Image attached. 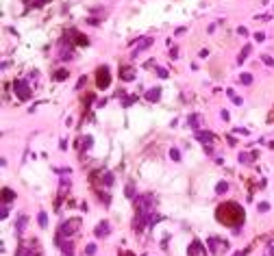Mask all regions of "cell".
<instances>
[{"label": "cell", "mask_w": 274, "mask_h": 256, "mask_svg": "<svg viewBox=\"0 0 274 256\" xmlns=\"http://www.w3.org/2000/svg\"><path fill=\"white\" fill-rule=\"evenodd\" d=\"M244 208L237 202H224L215 210V219L224 226H242L244 224Z\"/></svg>", "instance_id": "1"}, {"label": "cell", "mask_w": 274, "mask_h": 256, "mask_svg": "<svg viewBox=\"0 0 274 256\" xmlns=\"http://www.w3.org/2000/svg\"><path fill=\"white\" fill-rule=\"evenodd\" d=\"M96 85H98V89H107L111 85V72H109L107 65L98 68V72H96Z\"/></svg>", "instance_id": "2"}, {"label": "cell", "mask_w": 274, "mask_h": 256, "mask_svg": "<svg viewBox=\"0 0 274 256\" xmlns=\"http://www.w3.org/2000/svg\"><path fill=\"white\" fill-rule=\"evenodd\" d=\"M78 224H81L78 219H70V221H65V224L59 228L57 237H70L72 232H76V230H78Z\"/></svg>", "instance_id": "3"}, {"label": "cell", "mask_w": 274, "mask_h": 256, "mask_svg": "<svg viewBox=\"0 0 274 256\" xmlns=\"http://www.w3.org/2000/svg\"><path fill=\"white\" fill-rule=\"evenodd\" d=\"M15 93H18L20 100H29L31 98V87L26 82H15Z\"/></svg>", "instance_id": "4"}, {"label": "cell", "mask_w": 274, "mask_h": 256, "mask_svg": "<svg viewBox=\"0 0 274 256\" xmlns=\"http://www.w3.org/2000/svg\"><path fill=\"white\" fill-rule=\"evenodd\" d=\"M109 232H111V224L109 221H100V224L96 226V230H94V235L96 237H107Z\"/></svg>", "instance_id": "5"}, {"label": "cell", "mask_w": 274, "mask_h": 256, "mask_svg": "<svg viewBox=\"0 0 274 256\" xmlns=\"http://www.w3.org/2000/svg\"><path fill=\"white\" fill-rule=\"evenodd\" d=\"M159 96H161V87H152V89L146 91V100H148V102H157Z\"/></svg>", "instance_id": "6"}, {"label": "cell", "mask_w": 274, "mask_h": 256, "mask_svg": "<svg viewBox=\"0 0 274 256\" xmlns=\"http://www.w3.org/2000/svg\"><path fill=\"white\" fill-rule=\"evenodd\" d=\"M222 239H215V237H211L209 239V247H211V252H220V250H224L226 245L224 243H220Z\"/></svg>", "instance_id": "7"}, {"label": "cell", "mask_w": 274, "mask_h": 256, "mask_svg": "<svg viewBox=\"0 0 274 256\" xmlns=\"http://www.w3.org/2000/svg\"><path fill=\"white\" fill-rule=\"evenodd\" d=\"M196 139H198L200 143H211V141H213V135L207 132V130H200V132H196Z\"/></svg>", "instance_id": "8"}, {"label": "cell", "mask_w": 274, "mask_h": 256, "mask_svg": "<svg viewBox=\"0 0 274 256\" xmlns=\"http://www.w3.org/2000/svg\"><path fill=\"white\" fill-rule=\"evenodd\" d=\"M250 50H253L250 46H244V48H242V52H239V57H237V63H239V65H242L244 61H246V57L250 54Z\"/></svg>", "instance_id": "9"}, {"label": "cell", "mask_w": 274, "mask_h": 256, "mask_svg": "<svg viewBox=\"0 0 274 256\" xmlns=\"http://www.w3.org/2000/svg\"><path fill=\"white\" fill-rule=\"evenodd\" d=\"M200 252H202V247H200V245H198V243H196V241H194V243H192V245H189V254H192V256H196V254H200Z\"/></svg>", "instance_id": "10"}, {"label": "cell", "mask_w": 274, "mask_h": 256, "mask_svg": "<svg viewBox=\"0 0 274 256\" xmlns=\"http://www.w3.org/2000/svg\"><path fill=\"white\" fill-rule=\"evenodd\" d=\"M13 198H15V193H13V191H9V189L4 187V189H2V200L7 202V200H13Z\"/></svg>", "instance_id": "11"}, {"label": "cell", "mask_w": 274, "mask_h": 256, "mask_svg": "<svg viewBox=\"0 0 274 256\" xmlns=\"http://www.w3.org/2000/svg\"><path fill=\"white\" fill-rule=\"evenodd\" d=\"M37 221H39V226L44 228V226L48 224V215H46V213H39V215H37Z\"/></svg>", "instance_id": "12"}, {"label": "cell", "mask_w": 274, "mask_h": 256, "mask_svg": "<svg viewBox=\"0 0 274 256\" xmlns=\"http://www.w3.org/2000/svg\"><path fill=\"white\" fill-rule=\"evenodd\" d=\"M239 80H242L244 85H253V76H250V74H242V76H239Z\"/></svg>", "instance_id": "13"}, {"label": "cell", "mask_w": 274, "mask_h": 256, "mask_svg": "<svg viewBox=\"0 0 274 256\" xmlns=\"http://www.w3.org/2000/svg\"><path fill=\"white\" fill-rule=\"evenodd\" d=\"M226 189H228V185H226V182H217V187H215V193H224Z\"/></svg>", "instance_id": "14"}, {"label": "cell", "mask_w": 274, "mask_h": 256, "mask_svg": "<svg viewBox=\"0 0 274 256\" xmlns=\"http://www.w3.org/2000/svg\"><path fill=\"white\" fill-rule=\"evenodd\" d=\"M89 146H92V137H85V139L81 141V150H85V148H89Z\"/></svg>", "instance_id": "15"}, {"label": "cell", "mask_w": 274, "mask_h": 256, "mask_svg": "<svg viewBox=\"0 0 274 256\" xmlns=\"http://www.w3.org/2000/svg\"><path fill=\"white\" fill-rule=\"evenodd\" d=\"M228 96H231L233 104H242V98H239V96H235V93H233V89H231V91H228Z\"/></svg>", "instance_id": "16"}, {"label": "cell", "mask_w": 274, "mask_h": 256, "mask_svg": "<svg viewBox=\"0 0 274 256\" xmlns=\"http://www.w3.org/2000/svg\"><path fill=\"white\" fill-rule=\"evenodd\" d=\"M122 78H124V80H126V78L131 80V78H133V70H122Z\"/></svg>", "instance_id": "17"}, {"label": "cell", "mask_w": 274, "mask_h": 256, "mask_svg": "<svg viewBox=\"0 0 274 256\" xmlns=\"http://www.w3.org/2000/svg\"><path fill=\"white\" fill-rule=\"evenodd\" d=\"M150 43H152V39H144V41H142V46H139V50H137V52H142V50H144V48H148ZM137 52H135V54H137Z\"/></svg>", "instance_id": "18"}, {"label": "cell", "mask_w": 274, "mask_h": 256, "mask_svg": "<svg viewBox=\"0 0 274 256\" xmlns=\"http://www.w3.org/2000/svg\"><path fill=\"white\" fill-rule=\"evenodd\" d=\"M26 221H29V219H26V215H22L20 219H18V228H20V230H22V228L26 226Z\"/></svg>", "instance_id": "19"}, {"label": "cell", "mask_w": 274, "mask_h": 256, "mask_svg": "<svg viewBox=\"0 0 274 256\" xmlns=\"http://www.w3.org/2000/svg\"><path fill=\"white\" fill-rule=\"evenodd\" d=\"M126 198H135V189H133V187H126Z\"/></svg>", "instance_id": "20"}, {"label": "cell", "mask_w": 274, "mask_h": 256, "mask_svg": "<svg viewBox=\"0 0 274 256\" xmlns=\"http://www.w3.org/2000/svg\"><path fill=\"white\" fill-rule=\"evenodd\" d=\"M189 126H198V115H192V117H189Z\"/></svg>", "instance_id": "21"}, {"label": "cell", "mask_w": 274, "mask_h": 256, "mask_svg": "<svg viewBox=\"0 0 274 256\" xmlns=\"http://www.w3.org/2000/svg\"><path fill=\"white\" fill-rule=\"evenodd\" d=\"M170 154H172V159H174V161L181 159V154H178V150H176V148H172V150H170Z\"/></svg>", "instance_id": "22"}, {"label": "cell", "mask_w": 274, "mask_h": 256, "mask_svg": "<svg viewBox=\"0 0 274 256\" xmlns=\"http://www.w3.org/2000/svg\"><path fill=\"white\" fill-rule=\"evenodd\" d=\"M85 254H89V256L96 254V245H87V247H85Z\"/></svg>", "instance_id": "23"}, {"label": "cell", "mask_w": 274, "mask_h": 256, "mask_svg": "<svg viewBox=\"0 0 274 256\" xmlns=\"http://www.w3.org/2000/svg\"><path fill=\"white\" fill-rule=\"evenodd\" d=\"M263 63H265V65H274V59L268 57V54H263Z\"/></svg>", "instance_id": "24"}, {"label": "cell", "mask_w": 274, "mask_h": 256, "mask_svg": "<svg viewBox=\"0 0 274 256\" xmlns=\"http://www.w3.org/2000/svg\"><path fill=\"white\" fill-rule=\"evenodd\" d=\"M255 39L257 41H263L265 39V33H255Z\"/></svg>", "instance_id": "25"}, {"label": "cell", "mask_w": 274, "mask_h": 256, "mask_svg": "<svg viewBox=\"0 0 274 256\" xmlns=\"http://www.w3.org/2000/svg\"><path fill=\"white\" fill-rule=\"evenodd\" d=\"M268 208H270V206H268V202H261V204H259V210H261V213H263V210H268Z\"/></svg>", "instance_id": "26"}, {"label": "cell", "mask_w": 274, "mask_h": 256, "mask_svg": "<svg viewBox=\"0 0 274 256\" xmlns=\"http://www.w3.org/2000/svg\"><path fill=\"white\" fill-rule=\"evenodd\" d=\"M237 33H239V35H248V31H246V26H239V28H237Z\"/></svg>", "instance_id": "27"}, {"label": "cell", "mask_w": 274, "mask_h": 256, "mask_svg": "<svg viewBox=\"0 0 274 256\" xmlns=\"http://www.w3.org/2000/svg\"><path fill=\"white\" fill-rule=\"evenodd\" d=\"M122 256H133L131 252H122Z\"/></svg>", "instance_id": "28"}]
</instances>
